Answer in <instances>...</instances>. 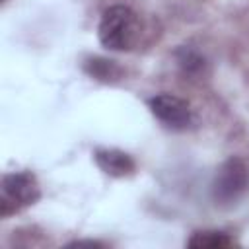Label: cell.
I'll list each match as a JSON object with an SVG mask.
<instances>
[{
	"instance_id": "cell-1",
	"label": "cell",
	"mask_w": 249,
	"mask_h": 249,
	"mask_svg": "<svg viewBox=\"0 0 249 249\" xmlns=\"http://www.w3.org/2000/svg\"><path fill=\"white\" fill-rule=\"evenodd\" d=\"M136 35H138V19L128 6L117 4L103 12L97 27V37L105 49L126 51L134 45Z\"/></svg>"
},
{
	"instance_id": "cell-7",
	"label": "cell",
	"mask_w": 249,
	"mask_h": 249,
	"mask_svg": "<svg viewBox=\"0 0 249 249\" xmlns=\"http://www.w3.org/2000/svg\"><path fill=\"white\" fill-rule=\"evenodd\" d=\"M175 58H177V66L181 68V72H183L185 76H198V74L204 72V66H206L204 56H202L198 51L191 49V47H181V49H177Z\"/></svg>"
},
{
	"instance_id": "cell-8",
	"label": "cell",
	"mask_w": 249,
	"mask_h": 249,
	"mask_svg": "<svg viewBox=\"0 0 249 249\" xmlns=\"http://www.w3.org/2000/svg\"><path fill=\"white\" fill-rule=\"evenodd\" d=\"M86 72L97 80H103V82H111L115 78L121 76V68L113 62V60H107V58H89L86 64H84Z\"/></svg>"
},
{
	"instance_id": "cell-3",
	"label": "cell",
	"mask_w": 249,
	"mask_h": 249,
	"mask_svg": "<svg viewBox=\"0 0 249 249\" xmlns=\"http://www.w3.org/2000/svg\"><path fill=\"white\" fill-rule=\"evenodd\" d=\"M39 195H41L39 185L33 173L29 171L6 173L2 177V200H0L2 216H8L10 212L33 204L39 198Z\"/></svg>"
},
{
	"instance_id": "cell-5",
	"label": "cell",
	"mask_w": 249,
	"mask_h": 249,
	"mask_svg": "<svg viewBox=\"0 0 249 249\" xmlns=\"http://www.w3.org/2000/svg\"><path fill=\"white\" fill-rule=\"evenodd\" d=\"M93 160L97 163V167L111 177H124L130 175L134 171V161L128 154L115 150V148H103V150H95Z\"/></svg>"
},
{
	"instance_id": "cell-2",
	"label": "cell",
	"mask_w": 249,
	"mask_h": 249,
	"mask_svg": "<svg viewBox=\"0 0 249 249\" xmlns=\"http://www.w3.org/2000/svg\"><path fill=\"white\" fill-rule=\"evenodd\" d=\"M249 189V169L239 158L226 160L212 181V198L216 204L228 206L237 202Z\"/></svg>"
},
{
	"instance_id": "cell-4",
	"label": "cell",
	"mask_w": 249,
	"mask_h": 249,
	"mask_svg": "<svg viewBox=\"0 0 249 249\" xmlns=\"http://www.w3.org/2000/svg\"><path fill=\"white\" fill-rule=\"evenodd\" d=\"M152 115L171 130H185L193 123V111L189 103L173 93H158L148 99Z\"/></svg>"
},
{
	"instance_id": "cell-6",
	"label": "cell",
	"mask_w": 249,
	"mask_h": 249,
	"mask_svg": "<svg viewBox=\"0 0 249 249\" xmlns=\"http://www.w3.org/2000/svg\"><path fill=\"white\" fill-rule=\"evenodd\" d=\"M231 243L233 241H231V237H228V233L216 231V230L196 231L187 241V245L193 249H222V247H230Z\"/></svg>"
}]
</instances>
